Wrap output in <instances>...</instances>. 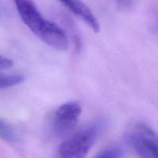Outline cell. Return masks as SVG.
<instances>
[{"label":"cell","instance_id":"cell-1","mask_svg":"<svg viewBox=\"0 0 158 158\" xmlns=\"http://www.w3.org/2000/svg\"><path fill=\"white\" fill-rule=\"evenodd\" d=\"M23 23L36 37L52 48L65 51L69 40L65 31L56 23L44 18L32 0H12Z\"/></svg>","mask_w":158,"mask_h":158},{"label":"cell","instance_id":"cell-2","mask_svg":"<svg viewBox=\"0 0 158 158\" xmlns=\"http://www.w3.org/2000/svg\"><path fill=\"white\" fill-rule=\"evenodd\" d=\"M101 129L99 122L80 129L63 141L58 149V158H85Z\"/></svg>","mask_w":158,"mask_h":158},{"label":"cell","instance_id":"cell-3","mask_svg":"<svg viewBox=\"0 0 158 158\" xmlns=\"http://www.w3.org/2000/svg\"><path fill=\"white\" fill-rule=\"evenodd\" d=\"M127 138L140 158H157V135L146 123L134 124L128 132Z\"/></svg>","mask_w":158,"mask_h":158},{"label":"cell","instance_id":"cell-4","mask_svg":"<svg viewBox=\"0 0 158 158\" xmlns=\"http://www.w3.org/2000/svg\"><path fill=\"white\" fill-rule=\"evenodd\" d=\"M82 113L81 105L76 101L65 102L54 113L53 132L58 137L70 135L78 123Z\"/></svg>","mask_w":158,"mask_h":158},{"label":"cell","instance_id":"cell-5","mask_svg":"<svg viewBox=\"0 0 158 158\" xmlns=\"http://www.w3.org/2000/svg\"><path fill=\"white\" fill-rule=\"evenodd\" d=\"M74 15L84 22L95 33L100 30V23L94 12L82 0H59Z\"/></svg>","mask_w":158,"mask_h":158},{"label":"cell","instance_id":"cell-6","mask_svg":"<svg viewBox=\"0 0 158 158\" xmlns=\"http://www.w3.org/2000/svg\"><path fill=\"white\" fill-rule=\"evenodd\" d=\"M25 77L22 74H7L0 73V90L19 85L24 81Z\"/></svg>","mask_w":158,"mask_h":158},{"label":"cell","instance_id":"cell-7","mask_svg":"<svg viewBox=\"0 0 158 158\" xmlns=\"http://www.w3.org/2000/svg\"><path fill=\"white\" fill-rule=\"evenodd\" d=\"M0 138L6 142H15L17 139L16 133L9 123L0 118Z\"/></svg>","mask_w":158,"mask_h":158},{"label":"cell","instance_id":"cell-8","mask_svg":"<svg viewBox=\"0 0 158 158\" xmlns=\"http://www.w3.org/2000/svg\"><path fill=\"white\" fill-rule=\"evenodd\" d=\"M121 151L117 147H112L103 150L99 153L94 158H120Z\"/></svg>","mask_w":158,"mask_h":158},{"label":"cell","instance_id":"cell-9","mask_svg":"<svg viewBox=\"0 0 158 158\" xmlns=\"http://www.w3.org/2000/svg\"><path fill=\"white\" fill-rule=\"evenodd\" d=\"M13 65V61L11 59L0 54V71L11 68Z\"/></svg>","mask_w":158,"mask_h":158},{"label":"cell","instance_id":"cell-10","mask_svg":"<svg viewBox=\"0 0 158 158\" xmlns=\"http://www.w3.org/2000/svg\"><path fill=\"white\" fill-rule=\"evenodd\" d=\"M117 3L123 9H128L134 5V0H117Z\"/></svg>","mask_w":158,"mask_h":158}]
</instances>
